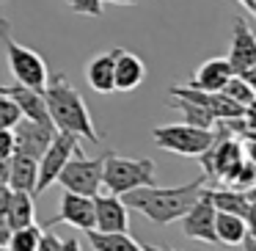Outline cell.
<instances>
[{"label":"cell","instance_id":"cell-29","mask_svg":"<svg viewBox=\"0 0 256 251\" xmlns=\"http://www.w3.org/2000/svg\"><path fill=\"white\" fill-rule=\"evenodd\" d=\"M14 155V133L12 130H0V157L8 160Z\"/></svg>","mask_w":256,"mask_h":251},{"label":"cell","instance_id":"cell-25","mask_svg":"<svg viewBox=\"0 0 256 251\" xmlns=\"http://www.w3.org/2000/svg\"><path fill=\"white\" fill-rule=\"evenodd\" d=\"M20 119H22V113H20L17 102H14L12 97L0 94V130H12Z\"/></svg>","mask_w":256,"mask_h":251},{"label":"cell","instance_id":"cell-1","mask_svg":"<svg viewBox=\"0 0 256 251\" xmlns=\"http://www.w3.org/2000/svg\"><path fill=\"white\" fill-rule=\"evenodd\" d=\"M206 188V177H196L176 188H157V185H144L124 193V204L130 210H138L152 223H174L193 207V201Z\"/></svg>","mask_w":256,"mask_h":251},{"label":"cell","instance_id":"cell-35","mask_svg":"<svg viewBox=\"0 0 256 251\" xmlns=\"http://www.w3.org/2000/svg\"><path fill=\"white\" fill-rule=\"evenodd\" d=\"M0 185H8V160L0 157Z\"/></svg>","mask_w":256,"mask_h":251},{"label":"cell","instance_id":"cell-6","mask_svg":"<svg viewBox=\"0 0 256 251\" xmlns=\"http://www.w3.org/2000/svg\"><path fill=\"white\" fill-rule=\"evenodd\" d=\"M56 182L72 193L96 196L102 190V157H86L83 146H78L66 160V166L61 168Z\"/></svg>","mask_w":256,"mask_h":251},{"label":"cell","instance_id":"cell-13","mask_svg":"<svg viewBox=\"0 0 256 251\" xmlns=\"http://www.w3.org/2000/svg\"><path fill=\"white\" fill-rule=\"evenodd\" d=\"M146 80V64L140 56L118 47L113 64V91H132Z\"/></svg>","mask_w":256,"mask_h":251},{"label":"cell","instance_id":"cell-31","mask_svg":"<svg viewBox=\"0 0 256 251\" xmlns=\"http://www.w3.org/2000/svg\"><path fill=\"white\" fill-rule=\"evenodd\" d=\"M12 193H14V190L8 188V185H0V218H6L8 201H12Z\"/></svg>","mask_w":256,"mask_h":251},{"label":"cell","instance_id":"cell-19","mask_svg":"<svg viewBox=\"0 0 256 251\" xmlns=\"http://www.w3.org/2000/svg\"><path fill=\"white\" fill-rule=\"evenodd\" d=\"M88 243L94 251H144V243L130 237L127 232H100V229H88Z\"/></svg>","mask_w":256,"mask_h":251},{"label":"cell","instance_id":"cell-38","mask_svg":"<svg viewBox=\"0 0 256 251\" xmlns=\"http://www.w3.org/2000/svg\"><path fill=\"white\" fill-rule=\"evenodd\" d=\"M240 3H242V6L248 9V12H250V6H254V0H240Z\"/></svg>","mask_w":256,"mask_h":251},{"label":"cell","instance_id":"cell-24","mask_svg":"<svg viewBox=\"0 0 256 251\" xmlns=\"http://www.w3.org/2000/svg\"><path fill=\"white\" fill-rule=\"evenodd\" d=\"M220 91H223L226 97H232L234 102H240L242 108H245V105H248V102L256 97V91L248 86V80H245L242 75H232V78L226 80V86H223Z\"/></svg>","mask_w":256,"mask_h":251},{"label":"cell","instance_id":"cell-10","mask_svg":"<svg viewBox=\"0 0 256 251\" xmlns=\"http://www.w3.org/2000/svg\"><path fill=\"white\" fill-rule=\"evenodd\" d=\"M94 229L100 232H127L130 229V207L116 193L94 196Z\"/></svg>","mask_w":256,"mask_h":251},{"label":"cell","instance_id":"cell-27","mask_svg":"<svg viewBox=\"0 0 256 251\" xmlns=\"http://www.w3.org/2000/svg\"><path fill=\"white\" fill-rule=\"evenodd\" d=\"M72 12L86 14V17H100L102 14V0H66Z\"/></svg>","mask_w":256,"mask_h":251},{"label":"cell","instance_id":"cell-12","mask_svg":"<svg viewBox=\"0 0 256 251\" xmlns=\"http://www.w3.org/2000/svg\"><path fill=\"white\" fill-rule=\"evenodd\" d=\"M228 64L234 75H242L256 64V34L250 31L248 20L237 17L232 25V50H228Z\"/></svg>","mask_w":256,"mask_h":251},{"label":"cell","instance_id":"cell-5","mask_svg":"<svg viewBox=\"0 0 256 251\" xmlns=\"http://www.w3.org/2000/svg\"><path fill=\"white\" fill-rule=\"evenodd\" d=\"M152 138L160 149L174 152L182 157H198L201 152H206L215 141V127H193L188 122L179 124H160L152 130Z\"/></svg>","mask_w":256,"mask_h":251},{"label":"cell","instance_id":"cell-34","mask_svg":"<svg viewBox=\"0 0 256 251\" xmlns=\"http://www.w3.org/2000/svg\"><path fill=\"white\" fill-rule=\"evenodd\" d=\"M242 78L248 80V86H250V89L256 91V64H254V67H250V69H245V72H242Z\"/></svg>","mask_w":256,"mask_h":251},{"label":"cell","instance_id":"cell-16","mask_svg":"<svg viewBox=\"0 0 256 251\" xmlns=\"http://www.w3.org/2000/svg\"><path fill=\"white\" fill-rule=\"evenodd\" d=\"M116 53H118V47H113V50L100 53V56H94L86 64V80L100 94H110L113 91V64H116Z\"/></svg>","mask_w":256,"mask_h":251},{"label":"cell","instance_id":"cell-15","mask_svg":"<svg viewBox=\"0 0 256 251\" xmlns=\"http://www.w3.org/2000/svg\"><path fill=\"white\" fill-rule=\"evenodd\" d=\"M232 75H234V69L228 64V58H210V61H204L196 69V75L190 78L188 86L201 89V91H220Z\"/></svg>","mask_w":256,"mask_h":251},{"label":"cell","instance_id":"cell-32","mask_svg":"<svg viewBox=\"0 0 256 251\" xmlns=\"http://www.w3.org/2000/svg\"><path fill=\"white\" fill-rule=\"evenodd\" d=\"M8 237H12V226L6 223V218H0V245H6Z\"/></svg>","mask_w":256,"mask_h":251},{"label":"cell","instance_id":"cell-30","mask_svg":"<svg viewBox=\"0 0 256 251\" xmlns=\"http://www.w3.org/2000/svg\"><path fill=\"white\" fill-rule=\"evenodd\" d=\"M242 122H245V127H248V130H254V133H256V97L248 102V105H245Z\"/></svg>","mask_w":256,"mask_h":251},{"label":"cell","instance_id":"cell-8","mask_svg":"<svg viewBox=\"0 0 256 251\" xmlns=\"http://www.w3.org/2000/svg\"><path fill=\"white\" fill-rule=\"evenodd\" d=\"M215 215H218V210H215V204H212V190L204 188L201 196L193 201V207L179 218V221H182V234L190 240H201V243L218 245Z\"/></svg>","mask_w":256,"mask_h":251},{"label":"cell","instance_id":"cell-42","mask_svg":"<svg viewBox=\"0 0 256 251\" xmlns=\"http://www.w3.org/2000/svg\"><path fill=\"white\" fill-rule=\"evenodd\" d=\"M0 3H12V0H0Z\"/></svg>","mask_w":256,"mask_h":251},{"label":"cell","instance_id":"cell-33","mask_svg":"<svg viewBox=\"0 0 256 251\" xmlns=\"http://www.w3.org/2000/svg\"><path fill=\"white\" fill-rule=\"evenodd\" d=\"M61 251H83V248H80L78 237H66V240H61Z\"/></svg>","mask_w":256,"mask_h":251},{"label":"cell","instance_id":"cell-4","mask_svg":"<svg viewBox=\"0 0 256 251\" xmlns=\"http://www.w3.org/2000/svg\"><path fill=\"white\" fill-rule=\"evenodd\" d=\"M0 42H3V50L8 58V69H12L14 83H22L28 89L44 91L47 80H50V69H47L44 58L36 50L20 45L12 36V23L8 20H0Z\"/></svg>","mask_w":256,"mask_h":251},{"label":"cell","instance_id":"cell-43","mask_svg":"<svg viewBox=\"0 0 256 251\" xmlns=\"http://www.w3.org/2000/svg\"><path fill=\"white\" fill-rule=\"evenodd\" d=\"M254 168H256V163H254Z\"/></svg>","mask_w":256,"mask_h":251},{"label":"cell","instance_id":"cell-9","mask_svg":"<svg viewBox=\"0 0 256 251\" xmlns=\"http://www.w3.org/2000/svg\"><path fill=\"white\" fill-rule=\"evenodd\" d=\"M12 133H14V152L39 160L42 152L50 146V141L56 138L58 130L52 127V124H42V122H34V119H25L22 116L12 127Z\"/></svg>","mask_w":256,"mask_h":251},{"label":"cell","instance_id":"cell-7","mask_svg":"<svg viewBox=\"0 0 256 251\" xmlns=\"http://www.w3.org/2000/svg\"><path fill=\"white\" fill-rule=\"evenodd\" d=\"M78 146H80L78 135L61 133V130H58L56 138L50 141V146H47V149L42 152V157L36 160V166H39V177H36V196H42L52 182H56L58 174H61V168L66 166V160L72 157V152L78 149Z\"/></svg>","mask_w":256,"mask_h":251},{"label":"cell","instance_id":"cell-18","mask_svg":"<svg viewBox=\"0 0 256 251\" xmlns=\"http://www.w3.org/2000/svg\"><path fill=\"white\" fill-rule=\"evenodd\" d=\"M6 223L12 229L36 223V196L28 193V190H14L6 210Z\"/></svg>","mask_w":256,"mask_h":251},{"label":"cell","instance_id":"cell-17","mask_svg":"<svg viewBox=\"0 0 256 251\" xmlns=\"http://www.w3.org/2000/svg\"><path fill=\"white\" fill-rule=\"evenodd\" d=\"M36 177H39V166L34 157L14 152L8 157V188L12 190H28L36 196Z\"/></svg>","mask_w":256,"mask_h":251},{"label":"cell","instance_id":"cell-21","mask_svg":"<svg viewBox=\"0 0 256 251\" xmlns=\"http://www.w3.org/2000/svg\"><path fill=\"white\" fill-rule=\"evenodd\" d=\"M212 204H215V210L234 212V215L245 218L250 201H248V196H245V190H237V188H228L226 185V190H212Z\"/></svg>","mask_w":256,"mask_h":251},{"label":"cell","instance_id":"cell-22","mask_svg":"<svg viewBox=\"0 0 256 251\" xmlns=\"http://www.w3.org/2000/svg\"><path fill=\"white\" fill-rule=\"evenodd\" d=\"M168 105L176 108V111H182V119L188 124H193V127H210V130L215 127V116H212L204 105H198V102L176 100V97H171V102H168Z\"/></svg>","mask_w":256,"mask_h":251},{"label":"cell","instance_id":"cell-41","mask_svg":"<svg viewBox=\"0 0 256 251\" xmlns=\"http://www.w3.org/2000/svg\"><path fill=\"white\" fill-rule=\"evenodd\" d=\"M0 251H8V245H0Z\"/></svg>","mask_w":256,"mask_h":251},{"label":"cell","instance_id":"cell-11","mask_svg":"<svg viewBox=\"0 0 256 251\" xmlns=\"http://www.w3.org/2000/svg\"><path fill=\"white\" fill-rule=\"evenodd\" d=\"M56 223H69V226L80 229V232L94 229V196H83V193L64 190L58 215L52 218L47 226H56Z\"/></svg>","mask_w":256,"mask_h":251},{"label":"cell","instance_id":"cell-3","mask_svg":"<svg viewBox=\"0 0 256 251\" xmlns=\"http://www.w3.org/2000/svg\"><path fill=\"white\" fill-rule=\"evenodd\" d=\"M154 185V160L152 157H122V155H102V188L108 193L124 196L127 190Z\"/></svg>","mask_w":256,"mask_h":251},{"label":"cell","instance_id":"cell-36","mask_svg":"<svg viewBox=\"0 0 256 251\" xmlns=\"http://www.w3.org/2000/svg\"><path fill=\"white\" fill-rule=\"evenodd\" d=\"M144 251H176L171 245H152V243H144Z\"/></svg>","mask_w":256,"mask_h":251},{"label":"cell","instance_id":"cell-2","mask_svg":"<svg viewBox=\"0 0 256 251\" xmlns=\"http://www.w3.org/2000/svg\"><path fill=\"white\" fill-rule=\"evenodd\" d=\"M44 102H47V113H50V122L56 124V130L72 133L80 141H91V144L102 141V135L94 127V119H91L88 108H86L83 94L69 83L64 72L50 75V80L44 86Z\"/></svg>","mask_w":256,"mask_h":251},{"label":"cell","instance_id":"cell-26","mask_svg":"<svg viewBox=\"0 0 256 251\" xmlns=\"http://www.w3.org/2000/svg\"><path fill=\"white\" fill-rule=\"evenodd\" d=\"M245 251H256V201H250L248 212H245Z\"/></svg>","mask_w":256,"mask_h":251},{"label":"cell","instance_id":"cell-39","mask_svg":"<svg viewBox=\"0 0 256 251\" xmlns=\"http://www.w3.org/2000/svg\"><path fill=\"white\" fill-rule=\"evenodd\" d=\"M250 14H254V17H256V0H254V6H250Z\"/></svg>","mask_w":256,"mask_h":251},{"label":"cell","instance_id":"cell-14","mask_svg":"<svg viewBox=\"0 0 256 251\" xmlns=\"http://www.w3.org/2000/svg\"><path fill=\"white\" fill-rule=\"evenodd\" d=\"M6 97H12L17 102L20 113L25 119H34V122H42V124H52L50 122V113H47V102H44V91H36V89H28L22 83H12L6 86ZM56 127V124H52Z\"/></svg>","mask_w":256,"mask_h":251},{"label":"cell","instance_id":"cell-23","mask_svg":"<svg viewBox=\"0 0 256 251\" xmlns=\"http://www.w3.org/2000/svg\"><path fill=\"white\" fill-rule=\"evenodd\" d=\"M42 232H44V226H39V223L12 229V237H8V243H6L8 251H36Z\"/></svg>","mask_w":256,"mask_h":251},{"label":"cell","instance_id":"cell-20","mask_svg":"<svg viewBox=\"0 0 256 251\" xmlns=\"http://www.w3.org/2000/svg\"><path fill=\"white\" fill-rule=\"evenodd\" d=\"M215 237L223 245H242L245 240V218L234 215V212L218 210L215 215Z\"/></svg>","mask_w":256,"mask_h":251},{"label":"cell","instance_id":"cell-28","mask_svg":"<svg viewBox=\"0 0 256 251\" xmlns=\"http://www.w3.org/2000/svg\"><path fill=\"white\" fill-rule=\"evenodd\" d=\"M36 251H61V237H58V234H52L50 226H44V232H42V237H39Z\"/></svg>","mask_w":256,"mask_h":251},{"label":"cell","instance_id":"cell-40","mask_svg":"<svg viewBox=\"0 0 256 251\" xmlns=\"http://www.w3.org/2000/svg\"><path fill=\"white\" fill-rule=\"evenodd\" d=\"M0 94H6V86H0Z\"/></svg>","mask_w":256,"mask_h":251},{"label":"cell","instance_id":"cell-37","mask_svg":"<svg viewBox=\"0 0 256 251\" xmlns=\"http://www.w3.org/2000/svg\"><path fill=\"white\" fill-rule=\"evenodd\" d=\"M102 3H116V6H132L138 0H102Z\"/></svg>","mask_w":256,"mask_h":251}]
</instances>
